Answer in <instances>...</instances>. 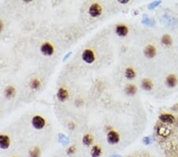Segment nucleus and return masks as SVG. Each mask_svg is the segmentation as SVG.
Returning a JSON list of instances; mask_svg holds the SVG:
<instances>
[{
  "mask_svg": "<svg viewBox=\"0 0 178 157\" xmlns=\"http://www.w3.org/2000/svg\"><path fill=\"white\" fill-rule=\"evenodd\" d=\"M119 2H120L122 4H125V3H128V0H119Z\"/></svg>",
  "mask_w": 178,
  "mask_h": 157,
  "instance_id": "c85d7f7f",
  "label": "nucleus"
},
{
  "mask_svg": "<svg viewBox=\"0 0 178 157\" xmlns=\"http://www.w3.org/2000/svg\"><path fill=\"white\" fill-rule=\"evenodd\" d=\"M5 96L8 98H13L16 94V90L15 88L12 86H7V88L5 89L4 91Z\"/></svg>",
  "mask_w": 178,
  "mask_h": 157,
  "instance_id": "4468645a",
  "label": "nucleus"
},
{
  "mask_svg": "<svg viewBox=\"0 0 178 157\" xmlns=\"http://www.w3.org/2000/svg\"><path fill=\"white\" fill-rule=\"evenodd\" d=\"M137 91L136 86L133 84H128V86L125 87V93L128 95H135Z\"/></svg>",
  "mask_w": 178,
  "mask_h": 157,
  "instance_id": "2eb2a0df",
  "label": "nucleus"
},
{
  "mask_svg": "<svg viewBox=\"0 0 178 157\" xmlns=\"http://www.w3.org/2000/svg\"><path fill=\"white\" fill-rule=\"evenodd\" d=\"M162 43L163 44H165L166 46H170L173 43V41H172L171 37L168 34H165V35L162 36Z\"/></svg>",
  "mask_w": 178,
  "mask_h": 157,
  "instance_id": "6ab92c4d",
  "label": "nucleus"
},
{
  "mask_svg": "<svg viewBox=\"0 0 178 157\" xmlns=\"http://www.w3.org/2000/svg\"><path fill=\"white\" fill-rule=\"evenodd\" d=\"M166 84L169 87H174L177 84V79L174 75H169L166 78Z\"/></svg>",
  "mask_w": 178,
  "mask_h": 157,
  "instance_id": "f8f14e48",
  "label": "nucleus"
},
{
  "mask_svg": "<svg viewBox=\"0 0 178 157\" xmlns=\"http://www.w3.org/2000/svg\"><path fill=\"white\" fill-rule=\"evenodd\" d=\"M40 150L38 147H34L29 152V157H40Z\"/></svg>",
  "mask_w": 178,
  "mask_h": 157,
  "instance_id": "412c9836",
  "label": "nucleus"
},
{
  "mask_svg": "<svg viewBox=\"0 0 178 157\" xmlns=\"http://www.w3.org/2000/svg\"><path fill=\"white\" fill-rule=\"evenodd\" d=\"M41 86V83L40 81V80L38 79H33L31 80L30 82V87L33 90H38L40 88Z\"/></svg>",
  "mask_w": 178,
  "mask_h": 157,
  "instance_id": "a211bd4d",
  "label": "nucleus"
},
{
  "mask_svg": "<svg viewBox=\"0 0 178 157\" xmlns=\"http://www.w3.org/2000/svg\"><path fill=\"white\" fill-rule=\"evenodd\" d=\"M135 71L132 68H128L125 71V76L126 78H128V80H132L135 77Z\"/></svg>",
  "mask_w": 178,
  "mask_h": 157,
  "instance_id": "aec40b11",
  "label": "nucleus"
},
{
  "mask_svg": "<svg viewBox=\"0 0 178 157\" xmlns=\"http://www.w3.org/2000/svg\"><path fill=\"white\" fill-rule=\"evenodd\" d=\"M90 154L92 157H100L102 154V149L98 145H94L91 149Z\"/></svg>",
  "mask_w": 178,
  "mask_h": 157,
  "instance_id": "ddd939ff",
  "label": "nucleus"
},
{
  "mask_svg": "<svg viewBox=\"0 0 178 157\" xmlns=\"http://www.w3.org/2000/svg\"><path fill=\"white\" fill-rule=\"evenodd\" d=\"M177 124H178V117H177Z\"/></svg>",
  "mask_w": 178,
  "mask_h": 157,
  "instance_id": "7c9ffc66",
  "label": "nucleus"
},
{
  "mask_svg": "<svg viewBox=\"0 0 178 157\" xmlns=\"http://www.w3.org/2000/svg\"><path fill=\"white\" fill-rule=\"evenodd\" d=\"M93 141V138L92 135L91 134H86V135L84 136L83 138H82V143H83L84 145H86V146H90L91 145Z\"/></svg>",
  "mask_w": 178,
  "mask_h": 157,
  "instance_id": "dca6fc26",
  "label": "nucleus"
},
{
  "mask_svg": "<svg viewBox=\"0 0 178 157\" xmlns=\"http://www.w3.org/2000/svg\"><path fill=\"white\" fill-rule=\"evenodd\" d=\"M82 58L86 64H92L95 60L94 53L91 49H85L82 54Z\"/></svg>",
  "mask_w": 178,
  "mask_h": 157,
  "instance_id": "f03ea898",
  "label": "nucleus"
},
{
  "mask_svg": "<svg viewBox=\"0 0 178 157\" xmlns=\"http://www.w3.org/2000/svg\"><path fill=\"white\" fill-rule=\"evenodd\" d=\"M112 157H120V156L119 155H112Z\"/></svg>",
  "mask_w": 178,
  "mask_h": 157,
  "instance_id": "c756f323",
  "label": "nucleus"
},
{
  "mask_svg": "<svg viewBox=\"0 0 178 157\" xmlns=\"http://www.w3.org/2000/svg\"><path fill=\"white\" fill-rule=\"evenodd\" d=\"M161 4V1H154V2H151V3H150L149 6H148V8L150 10L154 9L155 7H157L158 5Z\"/></svg>",
  "mask_w": 178,
  "mask_h": 157,
  "instance_id": "5701e85b",
  "label": "nucleus"
},
{
  "mask_svg": "<svg viewBox=\"0 0 178 157\" xmlns=\"http://www.w3.org/2000/svg\"><path fill=\"white\" fill-rule=\"evenodd\" d=\"M32 125H33V128L40 130V129H42L45 126V120L41 116H34L33 117V119H32Z\"/></svg>",
  "mask_w": 178,
  "mask_h": 157,
  "instance_id": "f257e3e1",
  "label": "nucleus"
},
{
  "mask_svg": "<svg viewBox=\"0 0 178 157\" xmlns=\"http://www.w3.org/2000/svg\"><path fill=\"white\" fill-rule=\"evenodd\" d=\"M68 127H69V128H71V129H73V128H75V123H73V122H70V123H69L68 124Z\"/></svg>",
  "mask_w": 178,
  "mask_h": 157,
  "instance_id": "a878e982",
  "label": "nucleus"
},
{
  "mask_svg": "<svg viewBox=\"0 0 178 157\" xmlns=\"http://www.w3.org/2000/svg\"><path fill=\"white\" fill-rule=\"evenodd\" d=\"M102 13V8L98 3H93L89 8V14L93 18H97L101 15Z\"/></svg>",
  "mask_w": 178,
  "mask_h": 157,
  "instance_id": "7ed1b4c3",
  "label": "nucleus"
},
{
  "mask_svg": "<svg viewBox=\"0 0 178 157\" xmlns=\"http://www.w3.org/2000/svg\"><path fill=\"white\" fill-rule=\"evenodd\" d=\"M75 152H76V148L75 146H70L67 148V153L68 154V155H73V154H75Z\"/></svg>",
  "mask_w": 178,
  "mask_h": 157,
  "instance_id": "b1692460",
  "label": "nucleus"
},
{
  "mask_svg": "<svg viewBox=\"0 0 178 157\" xmlns=\"http://www.w3.org/2000/svg\"><path fill=\"white\" fill-rule=\"evenodd\" d=\"M116 33L120 37H125L128 35V28L125 25H118L116 28Z\"/></svg>",
  "mask_w": 178,
  "mask_h": 157,
  "instance_id": "9b49d317",
  "label": "nucleus"
},
{
  "mask_svg": "<svg viewBox=\"0 0 178 157\" xmlns=\"http://www.w3.org/2000/svg\"><path fill=\"white\" fill-rule=\"evenodd\" d=\"M157 133L162 137H168L171 133V128L166 125H159L157 128Z\"/></svg>",
  "mask_w": 178,
  "mask_h": 157,
  "instance_id": "39448f33",
  "label": "nucleus"
},
{
  "mask_svg": "<svg viewBox=\"0 0 178 157\" xmlns=\"http://www.w3.org/2000/svg\"><path fill=\"white\" fill-rule=\"evenodd\" d=\"M107 140L111 144H117L120 141V134L115 130L109 131L107 134Z\"/></svg>",
  "mask_w": 178,
  "mask_h": 157,
  "instance_id": "423d86ee",
  "label": "nucleus"
},
{
  "mask_svg": "<svg viewBox=\"0 0 178 157\" xmlns=\"http://www.w3.org/2000/svg\"><path fill=\"white\" fill-rule=\"evenodd\" d=\"M10 144V140L7 135H0V148L2 149H7L9 148Z\"/></svg>",
  "mask_w": 178,
  "mask_h": 157,
  "instance_id": "9d476101",
  "label": "nucleus"
},
{
  "mask_svg": "<svg viewBox=\"0 0 178 157\" xmlns=\"http://www.w3.org/2000/svg\"><path fill=\"white\" fill-rule=\"evenodd\" d=\"M57 98L60 102H65L69 97L68 91L64 87H60L57 91Z\"/></svg>",
  "mask_w": 178,
  "mask_h": 157,
  "instance_id": "0eeeda50",
  "label": "nucleus"
},
{
  "mask_svg": "<svg viewBox=\"0 0 178 157\" xmlns=\"http://www.w3.org/2000/svg\"><path fill=\"white\" fill-rule=\"evenodd\" d=\"M171 109L173 110H178V103H177V104L174 105V106H173Z\"/></svg>",
  "mask_w": 178,
  "mask_h": 157,
  "instance_id": "cd10ccee",
  "label": "nucleus"
},
{
  "mask_svg": "<svg viewBox=\"0 0 178 157\" xmlns=\"http://www.w3.org/2000/svg\"><path fill=\"white\" fill-rule=\"evenodd\" d=\"M142 86H143V88L146 91H150L153 87V83L150 80L148 79H145V80H143V82H142Z\"/></svg>",
  "mask_w": 178,
  "mask_h": 157,
  "instance_id": "f3484780",
  "label": "nucleus"
},
{
  "mask_svg": "<svg viewBox=\"0 0 178 157\" xmlns=\"http://www.w3.org/2000/svg\"><path fill=\"white\" fill-rule=\"evenodd\" d=\"M143 144H146V145H148V144H150L152 143V140L150 138V137H145L143 139Z\"/></svg>",
  "mask_w": 178,
  "mask_h": 157,
  "instance_id": "393cba45",
  "label": "nucleus"
},
{
  "mask_svg": "<svg viewBox=\"0 0 178 157\" xmlns=\"http://www.w3.org/2000/svg\"><path fill=\"white\" fill-rule=\"evenodd\" d=\"M143 22L144 23V24L147 25V26H152V25H154V21L151 20V19H150L147 16V17H146V16H144Z\"/></svg>",
  "mask_w": 178,
  "mask_h": 157,
  "instance_id": "4be33fe9",
  "label": "nucleus"
},
{
  "mask_svg": "<svg viewBox=\"0 0 178 157\" xmlns=\"http://www.w3.org/2000/svg\"><path fill=\"white\" fill-rule=\"evenodd\" d=\"M144 55L147 58H150V59L154 57V56L156 55V49H155V47L154 45H152V44L147 45L145 48V49H144Z\"/></svg>",
  "mask_w": 178,
  "mask_h": 157,
  "instance_id": "1a4fd4ad",
  "label": "nucleus"
},
{
  "mask_svg": "<svg viewBox=\"0 0 178 157\" xmlns=\"http://www.w3.org/2000/svg\"><path fill=\"white\" fill-rule=\"evenodd\" d=\"M4 28V25H3V22L2 21L0 20V33L2 31V29Z\"/></svg>",
  "mask_w": 178,
  "mask_h": 157,
  "instance_id": "bb28decb",
  "label": "nucleus"
},
{
  "mask_svg": "<svg viewBox=\"0 0 178 157\" xmlns=\"http://www.w3.org/2000/svg\"><path fill=\"white\" fill-rule=\"evenodd\" d=\"M40 52L43 55L50 56L54 53V48L52 44H50L49 42H45L40 46Z\"/></svg>",
  "mask_w": 178,
  "mask_h": 157,
  "instance_id": "20e7f679",
  "label": "nucleus"
},
{
  "mask_svg": "<svg viewBox=\"0 0 178 157\" xmlns=\"http://www.w3.org/2000/svg\"><path fill=\"white\" fill-rule=\"evenodd\" d=\"M159 119L161 122H162L163 123L165 124H173L175 122V117L172 114L169 113H162L159 116Z\"/></svg>",
  "mask_w": 178,
  "mask_h": 157,
  "instance_id": "6e6552de",
  "label": "nucleus"
}]
</instances>
